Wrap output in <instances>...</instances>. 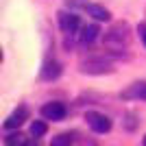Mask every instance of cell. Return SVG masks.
I'll return each mask as SVG.
<instances>
[{
    "label": "cell",
    "mask_w": 146,
    "mask_h": 146,
    "mask_svg": "<svg viewBox=\"0 0 146 146\" xmlns=\"http://www.w3.org/2000/svg\"><path fill=\"white\" fill-rule=\"evenodd\" d=\"M124 120H129V129H131V131H133V129L137 127V122H135V116H133V113H129V116L124 118Z\"/></svg>",
    "instance_id": "obj_16"
},
{
    "label": "cell",
    "mask_w": 146,
    "mask_h": 146,
    "mask_svg": "<svg viewBox=\"0 0 146 146\" xmlns=\"http://www.w3.org/2000/svg\"><path fill=\"white\" fill-rule=\"evenodd\" d=\"M85 11L90 13L94 20H98V22H105V20H109V11H107L105 7H100V5H87Z\"/></svg>",
    "instance_id": "obj_9"
},
{
    "label": "cell",
    "mask_w": 146,
    "mask_h": 146,
    "mask_svg": "<svg viewBox=\"0 0 146 146\" xmlns=\"http://www.w3.org/2000/svg\"><path fill=\"white\" fill-rule=\"evenodd\" d=\"M131 39H133V35H131V26H129L127 22H116V24L105 33V46L109 50H113V52L124 50L129 44H131Z\"/></svg>",
    "instance_id": "obj_1"
},
{
    "label": "cell",
    "mask_w": 146,
    "mask_h": 146,
    "mask_svg": "<svg viewBox=\"0 0 146 146\" xmlns=\"http://www.w3.org/2000/svg\"><path fill=\"white\" fill-rule=\"evenodd\" d=\"M26 120H29V107H26V105H20L18 109H15L11 116L5 120V129H9V131H13V129H20Z\"/></svg>",
    "instance_id": "obj_5"
},
{
    "label": "cell",
    "mask_w": 146,
    "mask_h": 146,
    "mask_svg": "<svg viewBox=\"0 0 146 146\" xmlns=\"http://www.w3.org/2000/svg\"><path fill=\"white\" fill-rule=\"evenodd\" d=\"M66 113H68L66 105H63V103H57V100L46 103V105L42 107L44 120H55V122H59V120H63V118H66Z\"/></svg>",
    "instance_id": "obj_4"
},
{
    "label": "cell",
    "mask_w": 146,
    "mask_h": 146,
    "mask_svg": "<svg viewBox=\"0 0 146 146\" xmlns=\"http://www.w3.org/2000/svg\"><path fill=\"white\" fill-rule=\"evenodd\" d=\"M46 131H48V124L44 120H35L31 124V135L33 137H42V135H46Z\"/></svg>",
    "instance_id": "obj_11"
},
{
    "label": "cell",
    "mask_w": 146,
    "mask_h": 146,
    "mask_svg": "<svg viewBox=\"0 0 146 146\" xmlns=\"http://www.w3.org/2000/svg\"><path fill=\"white\" fill-rule=\"evenodd\" d=\"M79 70L83 74H109V72H113V63L107 57L94 55V57H87V59L81 61Z\"/></svg>",
    "instance_id": "obj_2"
},
{
    "label": "cell",
    "mask_w": 146,
    "mask_h": 146,
    "mask_svg": "<svg viewBox=\"0 0 146 146\" xmlns=\"http://www.w3.org/2000/svg\"><path fill=\"white\" fill-rule=\"evenodd\" d=\"M137 33H140V39H142V44L146 46V24H140V26H137Z\"/></svg>",
    "instance_id": "obj_15"
},
{
    "label": "cell",
    "mask_w": 146,
    "mask_h": 146,
    "mask_svg": "<svg viewBox=\"0 0 146 146\" xmlns=\"http://www.w3.org/2000/svg\"><path fill=\"white\" fill-rule=\"evenodd\" d=\"M87 124L92 127V131H96V133H107L111 129V120L103 113H96V111H90L87 113Z\"/></svg>",
    "instance_id": "obj_6"
},
{
    "label": "cell",
    "mask_w": 146,
    "mask_h": 146,
    "mask_svg": "<svg viewBox=\"0 0 146 146\" xmlns=\"http://www.w3.org/2000/svg\"><path fill=\"white\" fill-rule=\"evenodd\" d=\"M74 133H63V135H57L52 140V146H68V144H74Z\"/></svg>",
    "instance_id": "obj_12"
},
{
    "label": "cell",
    "mask_w": 146,
    "mask_h": 146,
    "mask_svg": "<svg viewBox=\"0 0 146 146\" xmlns=\"http://www.w3.org/2000/svg\"><path fill=\"white\" fill-rule=\"evenodd\" d=\"M61 76V63L55 59H48L42 68V79L44 81H57Z\"/></svg>",
    "instance_id": "obj_8"
},
{
    "label": "cell",
    "mask_w": 146,
    "mask_h": 146,
    "mask_svg": "<svg viewBox=\"0 0 146 146\" xmlns=\"http://www.w3.org/2000/svg\"><path fill=\"white\" fill-rule=\"evenodd\" d=\"M87 0H68V7H72V9H87Z\"/></svg>",
    "instance_id": "obj_14"
},
{
    "label": "cell",
    "mask_w": 146,
    "mask_h": 146,
    "mask_svg": "<svg viewBox=\"0 0 146 146\" xmlns=\"http://www.w3.org/2000/svg\"><path fill=\"white\" fill-rule=\"evenodd\" d=\"M122 98L127 100H146V81H137L129 90L122 92Z\"/></svg>",
    "instance_id": "obj_7"
},
{
    "label": "cell",
    "mask_w": 146,
    "mask_h": 146,
    "mask_svg": "<svg viewBox=\"0 0 146 146\" xmlns=\"http://www.w3.org/2000/svg\"><path fill=\"white\" fill-rule=\"evenodd\" d=\"M142 142H144V144H146V135H144V140H142Z\"/></svg>",
    "instance_id": "obj_18"
},
{
    "label": "cell",
    "mask_w": 146,
    "mask_h": 146,
    "mask_svg": "<svg viewBox=\"0 0 146 146\" xmlns=\"http://www.w3.org/2000/svg\"><path fill=\"white\" fill-rule=\"evenodd\" d=\"M98 33H100V31H98V26H96V24H90V26H85V29H83V33H81V42L90 46V44H94V42H96Z\"/></svg>",
    "instance_id": "obj_10"
},
{
    "label": "cell",
    "mask_w": 146,
    "mask_h": 146,
    "mask_svg": "<svg viewBox=\"0 0 146 146\" xmlns=\"http://www.w3.org/2000/svg\"><path fill=\"white\" fill-rule=\"evenodd\" d=\"M2 57H5V55H2V48H0V61H2Z\"/></svg>",
    "instance_id": "obj_17"
},
{
    "label": "cell",
    "mask_w": 146,
    "mask_h": 146,
    "mask_svg": "<svg viewBox=\"0 0 146 146\" xmlns=\"http://www.w3.org/2000/svg\"><path fill=\"white\" fill-rule=\"evenodd\" d=\"M5 144H26L22 133H11L9 137H5Z\"/></svg>",
    "instance_id": "obj_13"
},
{
    "label": "cell",
    "mask_w": 146,
    "mask_h": 146,
    "mask_svg": "<svg viewBox=\"0 0 146 146\" xmlns=\"http://www.w3.org/2000/svg\"><path fill=\"white\" fill-rule=\"evenodd\" d=\"M57 22H59V29L63 31L68 37L79 35V31H81V18L76 15V13L61 11V13H59V18H57Z\"/></svg>",
    "instance_id": "obj_3"
}]
</instances>
